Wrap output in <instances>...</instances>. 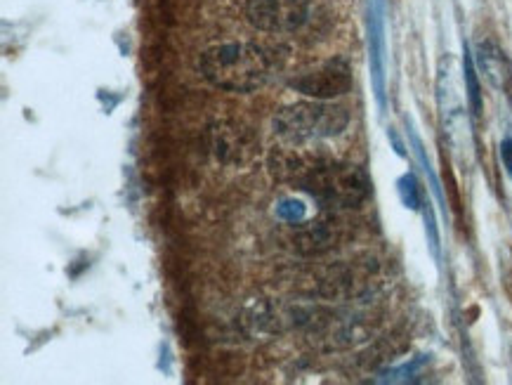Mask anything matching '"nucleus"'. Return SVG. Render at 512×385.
<instances>
[{
  "instance_id": "nucleus-1",
  "label": "nucleus",
  "mask_w": 512,
  "mask_h": 385,
  "mask_svg": "<svg viewBox=\"0 0 512 385\" xmlns=\"http://www.w3.org/2000/svg\"><path fill=\"white\" fill-rule=\"evenodd\" d=\"M274 173L281 180L293 182L295 187L312 194L314 199L331 208H357L369 199V175L359 166L314 159L307 161L300 154L279 152Z\"/></svg>"
},
{
  "instance_id": "nucleus-2",
  "label": "nucleus",
  "mask_w": 512,
  "mask_h": 385,
  "mask_svg": "<svg viewBox=\"0 0 512 385\" xmlns=\"http://www.w3.org/2000/svg\"><path fill=\"white\" fill-rule=\"evenodd\" d=\"M199 71L210 86L227 93H253L265 86L272 62L258 45L225 43L203 52Z\"/></svg>"
},
{
  "instance_id": "nucleus-3",
  "label": "nucleus",
  "mask_w": 512,
  "mask_h": 385,
  "mask_svg": "<svg viewBox=\"0 0 512 385\" xmlns=\"http://www.w3.org/2000/svg\"><path fill=\"white\" fill-rule=\"evenodd\" d=\"M350 123V114L331 102H298L284 107L274 116V133L288 145H303L312 140H326L343 133Z\"/></svg>"
},
{
  "instance_id": "nucleus-4",
  "label": "nucleus",
  "mask_w": 512,
  "mask_h": 385,
  "mask_svg": "<svg viewBox=\"0 0 512 385\" xmlns=\"http://www.w3.org/2000/svg\"><path fill=\"white\" fill-rule=\"evenodd\" d=\"M244 12L258 31L288 34L310 19V0H246Z\"/></svg>"
},
{
  "instance_id": "nucleus-5",
  "label": "nucleus",
  "mask_w": 512,
  "mask_h": 385,
  "mask_svg": "<svg viewBox=\"0 0 512 385\" xmlns=\"http://www.w3.org/2000/svg\"><path fill=\"white\" fill-rule=\"evenodd\" d=\"M291 88L303 93L310 100L331 102L343 97L352 88V67L343 57H333L321 64V67L307 71V74L293 78Z\"/></svg>"
},
{
  "instance_id": "nucleus-6",
  "label": "nucleus",
  "mask_w": 512,
  "mask_h": 385,
  "mask_svg": "<svg viewBox=\"0 0 512 385\" xmlns=\"http://www.w3.org/2000/svg\"><path fill=\"white\" fill-rule=\"evenodd\" d=\"M477 67L482 71L484 78L501 93H510L512 90V64L505 55L501 45L496 41H482L477 45Z\"/></svg>"
},
{
  "instance_id": "nucleus-7",
  "label": "nucleus",
  "mask_w": 512,
  "mask_h": 385,
  "mask_svg": "<svg viewBox=\"0 0 512 385\" xmlns=\"http://www.w3.org/2000/svg\"><path fill=\"white\" fill-rule=\"evenodd\" d=\"M213 152L225 163H244L251 159L255 145L248 140L246 130L236 126L213 128Z\"/></svg>"
},
{
  "instance_id": "nucleus-8",
  "label": "nucleus",
  "mask_w": 512,
  "mask_h": 385,
  "mask_svg": "<svg viewBox=\"0 0 512 385\" xmlns=\"http://www.w3.org/2000/svg\"><path fill=\"white\" fill-rule=\"evenodd\" d=\"M463 74H465V90H468V104L470 112L479 116L482 114V86H479V76H477V64L472 60L470 50L465 48L463 55Z\"/></svg>"
},
{
  "instance_id": "nucleus-9",
  "label": "nucleus",
  "mask_w": 512,
  "mask_h": 385,
  "mask_svg": "<svg viewBox=\"0 0 512 385\" xmlns=\"http://www.w3.org/2000/svg\"><path fill=\"white\" fill-rule=\"evenodd\" d=\"M399 194H402V201L406 208H418V204H420L418 182L413 175H404V178L399 180Z\"/></svg>"
},
{
  "instance_id": "nucleus-10",
  "label": "nucleus",
  "mask_w": 512,
  "mask_h": 385,
  "mask_svg": "<svg viewBox=\"0 0 512 385\" xmlns=\"http://www.w3.org/2000/svg\"><path fill=\"white\" fill-rule=\"evenodd\" d=\"M501 161H503L505 173H508V178L512 180V137H503V142H501Z\"/></svg>"
}]
</instances>
